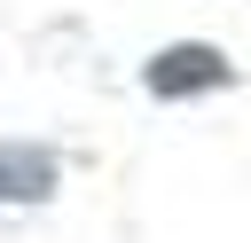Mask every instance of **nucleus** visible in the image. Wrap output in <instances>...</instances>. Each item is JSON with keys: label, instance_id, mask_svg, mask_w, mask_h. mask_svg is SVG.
Instances as JSON below:
<instances>
[{"label": "nucleus", "instance_id": "obj_1", "mask_svg": "<svg viewBox=\"0 0 251 243\" xmlns=\"http://www.w3.org/2000/svg\"><path fill=\"white\" fill-rule=\"evenodd\" d=\"M235 86V55L220 39H165L141 63V94L149 102H196V94H227Z\"/></svg>", "mask_w": 251, "mask_h": 243}, {"label": "nucleus", "instance_id": "obj_2", "mask_svg": "<svg viewBox=\"0 0 251 243\" xmlns=\"http://www.w3.org/2000/svg\"><path fill=\"white\" fill-rule=\"evenodd\" d=\"M55 188H63V149L31 141V133H8L0 141V204L39 212V204H55Z\"/></svg>", "mask_w": 251, "mask_h": 243}]
</instances>
